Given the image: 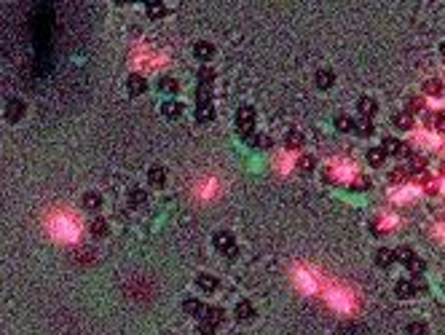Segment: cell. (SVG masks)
Instances as JSON below:
<instances>
[{"mask_svg":"<svg viewBox=\"0 0 445 335\" xmlns=\"http://www.w3.org/2000/svg\"><path fill=\"white\" fill-rule=\"evenodd\" d=\"M209 99H212V91H209V86L199 83V89H196V102H199V105H209Z\"/></svg>","mask_w":445,"mask_h":335,"instance_id":"cell-26","label":"cell"},{"mask_svg":"<svg viewBox=\"0 0 445 335\" xmlns=\"http://www.w3.org/2000/svg\"><path fill=\"white\" fill-rule=\"evenodd\" d=\"M201 316H204V322H207V324L217 327V324L223 322V308H217V306H207V308H204V314H201Z\"/></svg>","mask_w":445,"mask_h":335,"instance_id":"cell-11","label":"cell"},{"mask_svg":"<svg viewBox=\"0 0 445 335\" xmlns=\"http://www.w3.org/2000/svg\"><path fill=\"white\" fill-rule=\"evenodd\" d=\"M161 113L167 115V118H180L183 105H180V102H175V99H167V102L161 105Z\"/></svg>","mask_w":445,"mask_h":335,"instance_id":"cell-15","label":"cell"},{"mask_svg":"<svg viewBox=\"0 0 445 335\" xmlns=\"http://www.w3.org/2000/svg\"><path fill=\"white\" fill-rule=\"evenodd\" d=\"M298 169H301L303 175H306V172H311V169H314V158H311V155H303V158H301V163H298Z\"/></svg>","mask_w":445,"mask_h":335,"instance_id":"cell-34","label":"cell"},{"mask_svg":"<svg viewBox=\"0 0 445 335\" xmlns=\"http://www.w3.org/2000/svg\"><path fill=\"white\" fill-rule=\"evenodd\" d=\"M333 83H335L333 70H319V73H317V86H319V89H330Z\"/></svg>","mask_w":445,"mask_h":335,"instance_id":"cell-19","label":"cell"},{"mask_svg":"<svg viewBox=\"0 0 445 335\" xmlns=\"http://www.w3.org/2000/svg\"><path fill=\"white\" fill-rule=\"evenodd\" d=\"M405 330H408V335H426V324L424 322H410Z\"/></svg>","mask_w":445,"mask_h":335,"instance_id":"cell-32","label":"cell"},{"mask_svg":"<svg viewBox=\"0 0 445 335\" xmlns=\"http://www.w3.org/2000/svg\"><path fill=\"white\" fill-rule=\"evenodd\" d=\"M147 183H151L153 188H164V185H167V172H164L161 166H151L147 169Z\"/></svg>","mask_w":445,"mask_h":335,"instance_id":"cell-8","label":"cell"},{"mask_svg":"<svg viewBox=\"0 0 445 335\" xmlns=\"http://www.w3.org/2000/svg\"><path fill=\"white\" fill-rule=\"evenodd\" d=\"M212 118H215L212 105H199V107H196V121H199V123H209Z\"/></svg>","mask_w":445,"mask_h":335,"instance_id":"cell-21","label":"cell"},{"mask_svg":"<svg viewBox=\"0 0 445 335\" xmlns=\"http://www.w3.org/2000/svg\"><path fill=\"white\" fill-rule=\"evenodd\" d=\"M196 284H199V290H204V292H217V287H220V282H217L215 276H209V274H199Z\"/></svg>","mask_w":445,"mask_h":335,"instance_id":"cell-10","label":"cell"},{"mask_svg":"<svg viewBox=\"0 0 445 335\" xmlns=\"http://www.w3.org/2000/svg\"><path fill=\"white\" fill-rule=\"evenodd\" d=\"M284 142H287V147H301V145H303V131H298V129L290 131Z\"/></svg>","mask_w":445,"mask_h":335,"instance_id":"cell-30","label":"cell"},{"mask_svg":"<svg viewBox=\"0 0 445 335\" xmlns=\"http://www.w3.org/2000/svg\"><path fill=\"white\" fill-rule=\"evenodd\" d=\"M89 231H91V236H97V239H105L107 233H110V225H107V220H102V217H94L89 225Z\"/></svg>","mask_w":445,"mask_h":335,"instance_id":"cell-9","label":"cell"},{"mask_svg":"<svg viewBox=\"0 0 445 335\" xmlns=\"http://www.w3.org/2000/svg\"><path fill=\"white\" fill-rule=\"evenodd\" d=\"M145 201H147V193L145 191H139V188H131L129 191V204L131 207H142Z\"/></svg>","mask_w":445,"mask_h":335,"instance_id":"cell-24","label":"cell"},{"mask_svg":"<svg viewBox=\"0 0 445 335\" xmlns=\"http://www.w3.org/2000/svg\"><path fill=\"white\" fill-rule=\"evenodd\" d=\"M159 89L164 91V94H177V91H180V83H177L175 78H161Z\"/></svg>","mask_w":445,"mask_h":335,"instance_id":"cell-22","label":"cell"},{"mask_svg":"<svg viewBox=\"0 0 445 335\" xmlns=\"http://www.w3.org/2000/svg\"><path fill=\"white\" fill-rule=\"evenodd\" d=\"M236 319H239V322H249V319H255L252 303H249V300H241L239 306H236Z\"/></svg>","mask_w":445,"mask_h":335,"instance_id":"cell-14","label":"cell"},{"mask_svg":"<svg viewBox=\"0 0 445 335\" xmlns=\"http://www.w3.org/2000/svg\"><path fill=\"white\" fill-rule=\"evenodd\" d=\"M196 332H199V335H215V327H212V324H207V322H201Z\"/></svg>","mask_w":445,"mask_h":335,"instance_id":"cell-39","label":"cell"},{"mask_svg":"<svg viewBox=\"0 0 445 335\" xmlns=\"http://www.w3.org/2000/svg\"><path fill=\"white\" fill-rule=\"evenodd\" d=\"M405 268H408L410 274H424V271H426V263L421 260V258H416V255H413V260L405 263Z\"/></svg>","mask_w":445,"mask_h":335,"instance_id":"cell-25","label":"cell"},{"mask_svg":"<svg viewBox=\"0 0 445 335\" xmlns=\"http://www.w3.org/2000/svg\"><path fill=\"white\" fill-rule=\"evenodd\" d=\"M405 177H408V172H405V169H394V172L389 175V183H402Z\"/></svg>","mask_w":445,"mask_h":335,"instance_id":"cell-36","label":"cell"},{"mask_svg":"<svg viewBox=\"0 0 445 335\" xmlns=\"http://www.w3.org/2000/svg\"><path fill=\"white\" fill-rule=\"evenodd\" d=\"M384 153H400V155H410V147H408V145H402L400 139H394V137H386V139H384Z\"/></svg>","mask_w":445,"mask_h":335,"instance_id":"cell-7","label":"cell"},{"mask_svg":"<svg viewBox=\"0 0 445 335\" xmlns=\"http://www.w3.org/2000/svg\"><path fill=\"white\" fill-rule=\"evenodd\" d=\"M193 54H196L199 59H204V62H207V59H212V57H215V46H212V43H207V41H199L196 46H193Z\"/></svg>","mask_w":445,"mask_h":335,"instance_id":"cell-13","label":"cell"},{"mask_svg":"<svg viewBox=\"0 0 445 335\" xmlns=\"http://www.w3.org/2000/svg\"><path fill=\"white\" fill-rule=\"evenodd\" d=\"M252 126H255V110L249 105H241L236 110V131L241 137H252Z\"/></svg>","mask_w":445,"mask_h":335,"instance_id":"cell-1","label":"cell"},{"mask_svg":"<svg viewBox=\"0 0 445 335\" xmlns=\"http://www.w3.org/2000/svg\"><path fill=\"white\" fill-rule=\"evenodd\" d=\"M145 89H147V81L142 75H129V81H126V91L131 97H139V94H145Z\"/></svg>","mask_w":445,"mask_h":335,"instance_id":"cell-5","label":"cell"},{"mask_svg":"<svg viewBox=\"0 0 445 335\" xmlns=\"http://www.w3.org/2000/svg\"><path fill=\"white\" fill-rule=\"evenodd\" d=\"M335 129L338 131H349V129H354V121L349 118V115H335Z\"/></svg>","mask_w":445,"mask_h":335,"instance_id":"cell-27","label":"cell"},{"mask_svg":"<svg viewBox=\"0 0 445 335\" xmlns=\"http://www.w3.org/2000/svg\"><path fill=\"white\" fill-rule=\"evenodd\" d=\"M384 161H386L384 147H370V150H368V163H370V166H384Z\"/></svg>","mask_w":445,"mask_h":335,"instance_id":"cell-18","label":"cell"},{"mask_svg":"<svg viewBox=\"0 0 445 335\" xmlns=\"http://www.w3.org/2000/svg\"><path fill=\"white\" fill-rule=\"evenodd\" d=\"M394 260H402V263H408V260H413V252L408 247H400V249H394Z\"/></svg>","mask_w":445,"mask_h":335,"instance_id":"cell-33","label":"cell"},{"mask_svg":"<svg viewBox=\"0 0 445 335\" xmlns=\"http://www.w3.org/2000/svg\"><path fill=\"white\" fill-rule=\"evenodd\" d=\"M424 89L429 91V94H440V91H442V83H440V81H426Z\"/></svg>","mask_w":445,"mask_h":335,"instance_id":"cell-35","label":"cell"},{"mask_svg":"<svg viewBox=\"0 0 445 335\" xmlns=\"http://www.w3.org/2000/svg\"><path fill=\"white\" fill-rule=\"evenodd\" d=\"M249 142L255 147H271V139L268 137H249Z\"/></svg>","mask_w":445,"mask_h":335,"instance_id":"cell-37","label":"cell"},{"mask_svg":"<svg viewBox=\"0 0 445 335\" xmlns=\"http://www.w3.org/2000/svg\"><path fill=\"white\" fill-rule=\"evenodd\" d=\"M440 54H442V59H445V43L440 46Z\"/></svg>","mask_w":445,"mask_h":335,"instance_id":"cell-40","label":"cell"},{"mask_svg":"<svg viewBox=\"0 0 445 335\" xmlns=\"http://www.w3.org/2000/svg\"><path fill=\"white\" fill-rule=\"evenodd\" d=\"M376 263H378V268H389V266L394 263V249L381 247L378 252H376Z\"/></svg>","mask_w":445,"mask_h":335,"instance_id":"cell-12","label":"cell"},{"mask_svg":"<svg viewBox=\"0 0 445 335\" xmlns=\"http://www.w3.org/2000/svg\"><path fill=\"white\" fill-rule=\"evenodd\" d=\"M25 102H22V99H9V102H6V118H9L11 123H17V121H22L25 118Z\"/></svg>","mask_w":445,"mask_h":335,"instance_id":"cell-3","label":"cell"},{"mask_svg":"<svg viewBox=\"0 0 445 335\" xmlns=\"http://www.w3.org/2000/svg\"><path fill=\"white\" fill-rule=\"evenodd\" d=\"M426 126L437 129V131H445V113H429L426 115Z\"/></svg>","mask_w":445,"mask_h":335,"instance_id":"cell-20","label":"cell"},{"mask_svg":"<svg viewBox=\"0 0 445 335\" xmlns=\"http://www.w3.org/2000/svg\"><path fill=\"white\" fill-rule=\"evenodd\" d=\"M204 308L207 306H201V300H196V298H188V300L183 303V311L188 316H201V314H204Z\"/></svg>","mask_w":445,"mask_h":335,"instance_id":"cell-17","label":"cell"},{"mask_svg":"<svg viewBox=\"0 0 445 335\" xmlns=\"http://www.w3.org/2000/svg\"><path fill=\"white\" fill-rule=\"evenodd\" d=\"M354 131H357V134H362V137L373 134V121L370 118H357L354 121Z\"/></svg>","mask_w":445,"mask_h":335,"instance_id":"cell-23","label":"cell"},{"mask_svg":"<svg viewBox=\"0 0 445 335\" xmlns=\"http://www.w3.org/2000/svg\"><path fill=\"white\" fill-rule=\"evenodd\" d=\"M212 81H215V73H212V70H209V67H201V70H199V83H204V86H209V83H212Z\"/></svg>","mask_w":445,"mask_h":335,"instance_id":"cell-31","label":"cell"},{"mask_svg":"<svg viewBox=\"0 0 445 335\" xmlns=\"http://www.w3.org/2000/svg\"><path fill=\"white\" fill-rule=\"evenodd\" d=\"M83 209H89V212H97L99 207H102V196L99 193H83Z\"/></svg>","mask_w":445,"mask_h":335,"instance_id":"cell-16","label":"cell"},{"mask_svg":"<svg viewBox=\"0 0 445 335\" xmlns=\"http://www.w3.org/2000/svg\"><path fill=\"white\" fill-rule=\"evenodd\" d=\"M212 244L220 249V252L228 255V258H233V255H236V244H233V236H231L228 231H217L215 236H212Z\"/></svg>","mask_w":445,"mask_h":335,"instance_id":"cell-2","label":"cell"},{"mask_svg":"<svg viewBox=\"0 0 445 335\" xmlns=\"http://www.w3.org/2000/svg\"><path fill=\"white\" fill-rule=\"evenodd\" d=\"M421 290H424V284H416V282H410V279H400L394 292L400 295V298H413V295L421 292Z\"/></svg>","mask_w":445,"mask_h":335,"instance_id":"cell-4","label":"cell"},{"mask_svg":"<svg viewBox=\"0 0 445 335\" xmlns=\"http://www.w3.org/2000/svg\"><path fill=\"white\" fill-rule=\"evenodd\" d=\"M357 110H360L362 118H373V115L378 113V102L373 97H362L360 102H357Z\"/></svg>","mask_w":445,"mask_h":335,"instance_id":"cell-6","label":"cell"},{"mask_svg":"<svg viewBox=\"0 0 445 335\" xmlns=\"http://www.w3.org/2000/svg\"><path fill=\"white\" fill-rule=\"evenodd\" d=\"M394 126H397V129H410V126H413L410 113H397V115H394Z\"/></svg>","mask_w":445,"mask_h":335,"instance_id":"cell-29","label":"cell"},{"mask_svg":"<svg viewBox=\"0 0 445 335\" xmlns=\"http://www.w3.org/2000/svg\"><path fill=\"white\" fill-rule=\"evenodd\" d=\"M440 172H442V175H445V163H442V169H440Z\"/></svg>","mask_w":445,"mask_h":335,"instance_id":"cell-41","label":"cell"},{"mask_svg":"<svg viewBox=\"0 0 445 335\" xmlns=\"http://www.w3.org/2000/svg\"><path fill=\"white\" fill-rule=\"evenodd\" d=\"M421 107H424V99H421V97H418V99H416V97H413V99H410V102H408V110H410V113H418V110H421Z\"/></svg>","mask_w":445,"mask_h":335,"instance_id":"cell-38","label":"cell"},{"mask_svg":"<svg viewBox=\"0 0 445 335\" xmlns=\"http://www.w3.org/2000/svg\"><path fill=\"white\" fill-rule=\"evenodd\" d=\"M145 9H147V17H151V19L164 17V14H167V6H164V3H147Z\"/></svg>","mask_w":445,"mask_h":335,"instance_id":"cell-28","label":"cell"}]
</instances>
